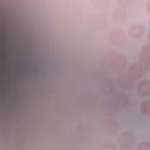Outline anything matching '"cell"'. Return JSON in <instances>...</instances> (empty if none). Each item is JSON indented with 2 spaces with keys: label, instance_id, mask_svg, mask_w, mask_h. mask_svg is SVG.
Returning a JSON list of instances; mask_svg holds the SVG:
<instances>
[{
  "label": "cell",
  "instance_id": "obj_2",
  "mask_svg": "<svg viewBox=\"0 0 150 150\" xmlns=\"http://www.w3.org/2000/svg\"><path fill=\"white\" fill-rule=\"evenodd\" d=\"M118 144L123 149H130L135 144V136L129 131L122 132L118 137Z\"/></svg>",
  "mask_w": 150,
  "mask_h": 150
},
{
  "label": "cell",
  "instance_id": "obj_1",
  "mask_svg": "<svg viewBox=\"0 0 150 150\" xmlns=\"http://www.w3.org/2000/svg\"><path fill=\"white\" fill-rule=\"evenodd\" d=\"M138 63L145 71L149 70V68H150V43L145 45L142 48V50L139 53V62Z\"/></svg>",
  "mask_w": 150,
  "mask_h": 150
},
{
  "label": "cell",
  "instance_id": "obj_5",
  "mask_svg": "<svg viewBox=\"0 0 150 150\" xmlns=\"http://www.w3.org/2000/svg\"><path fill=\"white\" fill-rule=\"evenodd\" d=\"M117 82H118V84H120L122 88H125V89H130V88L134 87V80L128 75V73H127V74H121V75H118Z\"/></svg>",
  "mask_w": 150,
  "mask_h": 150
},
{
  "label": "cell",
  "instance_id": "obj_8",
  "mask_svg": "<svg viewBox=\"0 0 150 150\" xmlns=\"http://www.w3.org/2000/svg\"><path fill=\"white\" fill-rule=\"evenodd\" d=\"M136 150H150V142H141Z\"/></svg>",
  "mask_w": 150,
  "mask_h": 150
},
{
  "label": "cell",
  "instance_id": "obj_3",
  "mask_svg": "<svg viewBox=\"0 0 150 150\" xmlns=\"http://www.w3.org/2000/svg\"><path fill=\"white\" fill-rule=\"evenodd\" d=\"M144 34V26L139 23H132L128 28V35L131 39H139Z\"/></svg>",
  "mask_w": 150,
  "mask_h": 150
},
{
  "label": "cell",
  "instance_id": "obj_4",
  "mask_svg": "<svg viewBox=\"0 0 150 150\" xmlns=\"http://www.w3.org/2000/svg\"><path fill=\"white\" fill-rule=\"evenodd\" d=\"M144 73H145V70L141 67L139 63H134V64H131V66L129 67V69H128V75H129L134 81L137 80V79H139L141 76H143Z\"/></svg>",
  "mask_w": 150,
  "mask_h": 150
},
{
  "label": "cell",
  "instance_id": "obj_12",
  "mask_svg": "<svg viewBox=\"0 0 150 150\" xmlns=\"http://www.w3.org/2000/svg\"><path fill=\"white\" fill-rule=\"evenodd\" d=\"M149 101H150V100H149Z\"/></svg>",
  "mask_w": 150,
  "mask_h": 150
},
{
  "label": "cell",
  "instance_id": "obj_9",
  "mask_svg": "<svg viewBox=\"0 0 150 150\" xmlns=\"http://www.w3.org/2000/svg\"><path fill=\"white\" fill-rule=\"evenodd\" d=\"M146 12H148V13L150 14V1H149V2L146 4Z\"/></svg>",
  "mask_w": 150,
  "mask_h": 150
},
{
  "label": "cell",
  "instance_id": "obj_10",
  "mask_svg": "<svg viewBox=\"0 0 150 150\" xmlns=\"http://www.w3.org/2000/svg\"><path fill=\"white\" fill-rule=\"evenodd\" d=\"M148 41L150 42V32H149V34H148Z\"/></svg>",
  "mask_w": 150,
  "mask_h": 150
},
{
  "label": "cell",
  "instance_id": "obj_11",
  "mask_svg": "<svg viewBox=\"0 0 150 150\" xmlns=\"http://www.w3.org/2000/svg\"><path fill=\"white\" fill-rule=\"evenodd\" d=\"M149 25H150V21H149Z\"/></svg>",
  "mask_w": 150,
  "mask_h": 150
},
{
  "label": "cell",
  "instance_id": "obj_6",
  "mask_svg": "<svg viewBox=\"0 0 150 150\" xmlns=\"http://www.w3.org/2000/svg\"><path fill=\"white\" fill-rule=\"evenodd\" d=\"M137 94L139 96H149L150 95V81L143 80L137 84Z\"/></svg>",
  "mask_w": 150,
  "mask_h": 150
},
{
  "label": "cell",
  "instance_id": "obj_7",
  "mask_svg": "<svg viewBox=\"0 0 150 150\" xmlns=\"http://www.w3.org/2000/svg\"><path fill=\"white\" fill-rule=\"evenodd\" d=\"M141 112L143 115H150V101H143L141 104Z\"/></svg>",
  "mask_w": 150,
  "mask_h": 150
}]
</instances>
